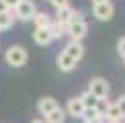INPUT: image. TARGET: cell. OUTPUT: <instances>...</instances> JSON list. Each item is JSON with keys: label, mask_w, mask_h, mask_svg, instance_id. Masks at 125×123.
<instances>
[{"label": "cell", "mask_w": 125, "mask_h": 123, "mask_svg": "<svg viewBox=\"0 0 125 123\" xmlns=\"http://www.w3.org/2000/svg\"><path fill=\"white\" fill-rule=\"evenodd\" d=\"M4 60H6L8 66H12V68H23L25 64H27L29 60V51L23 47V45H10L6 49V53H4Z\"/></svg>", "instance_id": "obj_1"}, {"label": "cell", "mask_w": 125, "mask_h": 123, "mask_svg": "<svg viewBox=\"0 0 125 123\" xmlns=\"http://www.w3.org/2000/svg\"><path fill=\"white\" fill-rule=\"evenodd\" d=\"M12 12H14V19L19 20H33V17L37 14V6H35L33 0H21Z\"/></svg>", "instance_id": "obj_2"}, {"label": "cell", "mask_w": 125, "mask_h": 123, "mask_svg": "<svg viewBox=\"0 0 125 123\" xmlns=\"http://www.w3.org/2000/svg\"><path fill=\"white\" fill-rule=\"evenodd\" d=\"M88 92H90L94 99H107L109 96V82L105 78H101V76H96V78H92L88 82Z\"/></svg>", "instance_id": "obj_3"}, {"label": "cell", "mask_w": 125, "mask_h": 123, "mask_svg": "<svg viewBox=\"0 0 125 123\" xmlns=\"http://www.w3.org/2000/svg\"><path fill=\"white\" fill-rule=\"evenodd\" d=\"M92 14L98 20H111L113 14H115V8H113L111 0L109 2H98V4H92Z\"/></svg>", "instance_id": "obj_4"}, {"label": "cell", "mask_w": 125, "mask_h": 123, "mask_svg": "<svg viewBox=\"0 0 125 123\" xmlns=\"http://www.w3.org/2000/svg\"><path fill=\"white\" fill-rule=\"evenodd\" d=\"M86 33H88L86 20H82V23H70V25H68V35H70V41L82 43V39L86 37Z\"/></svg>", "instance_id": "obj_5"}, {"label": "cell", "mask_w": 125, "mask_h": 123, "mask_svg": "<svg viewBox=\"0 0 125 123\" xmlns=\"http://www.w3.org/2000/svg\"><path fill=\"white\" fill-rule=\"evenodd\" d=\"M62 53H66L68 58H72V60L78 64V62L82 60V55H84V45H82V43H76V41H70V43L62 49Z\"/></svg>", "instance_id": "obj_6"}, {"label": "cell", "mask_w": 125, "mask_h": 123, "mask_svg": "<svg viewBox=\"0 0 125 123\" xmlns=\"http://www.w3.org/2000/svg\"><path fill=\"white\" fill-rule=\"evenodd\" d=\"M58 107H60V105H58V101H55L53 96H43V99H39V101H37V111H39L43 117H47L49 113H51V111H55Z\"/></svg>", "instance_id": "obj_7"}, {"label": "cell", "mask_w": 125, "mask_h": 123, "mask_svg": "<svg viewBox=\"0 0 125 123\" xmlns=\"http://www.w3.org/2000/svg\"><path fill=\"white\" fill-rule=\"evenodd\" d=\"M64 111H66V115H72V117H82V113H84V105H82L80 96H74V99H70Z\"/></svg>", "instance_id": "obj_8"}, {"label": "cell", "mask_w": 125, "mask_h": 123, "mask_svg": "<svg viewBox=\"0 0 125 123\" xmlns=\"http://www.w3.org/2000/svg\"><path fill=\"white\" fill-rule=\"evenodd\" d=\"M33 39H35V43L37 45H49L51 41H53V37H51V33H49V29H35V33H33Z\"/></svg>", "instance_id": "obj_9"}, {"label": "cell", "mask_w": 125, "mask_h": 123, "mask_svg": "<svg viewBox=\"0 0 125 123\" xmlns=\"http://www.w3.org/2000/svg\"><path fill=\"white\" fill-rule=\"evenodd\" d=\"M55 62H58V68H60L62 72H66V74H68V72H74V70H76V62L72 60V58H68L66 53H60Z\"/></svg>", "instance_id": "obj_10"}, {"label": "cell", "mask_w": 125, "mask_h": 123, "mask_svg": "<svg viewBox=\"0 0 125 123\" xmlns=\"http://www.w3.org/2000/svg\"><path fill=\"white\" fill-rule=\"evenodd\" d=\"M33 20H35V29H49L51 27V17L47 12H43V10H37V14L33 17Z\"/></svg>", "instance_id": "obj_11"}, {"label": "cell", "mask_w": 125, "mask_h": 123, "mask_svg": "<svg viewBox=\"0 0 125 123\" xmlns=\"http://www.w3.org/2000/svg\"><path fill=\"white\" fill-rule=\"evenodd\" d=\"M105 119H107L109 123H121L123 115H121V111H119V107L115 105V102H111V105H109V109H107V115H105Z\"/></svg>", "instance_id": "obj_12"}, {"label": "cell", "mask_w": 125, "mask_h": 123, "mask_svg": "<svg viewBox=\"0 0 125 123\" xmlns=\"http://www.w3.org/2000/svg\"><path fill=\"white\" fill-rule=\"evenodd\" d=\"M14 12L12 10H6V12H0V31H4V29H10L14 25Z\"/></svg>", "instance_id": "obj_13"}, {"label": "cell", "mask_w": 125, "mask_h": 123, "mask_svg": "<svg viewBox=\"0 0 125 123\" xmlns=\"http://www.w3.org/2000/svg\"><path fill=\"white\" fill-rule=\"evenodd\" d=\"M72 12H74V8H72V6H66V8H60V10H55V23L68 25V23H70V17H72Z\"/></svg>", "instance_id": "obj_14"}, {"label": "cell", "mask_w": 125, "mask_h": 123, "mask_svg": "<svg viewBox=\"0 0 125 123\" xmlns=\"http://www.w3.org/2000/svg\"><path fill=\"white\" fill-rule=\"evenodd\" d=\"M66 121V111L62 109V107H58L55 111H51L47 117H45V123H64Z\"/></svg>", "instance_id": "obj_15"}, {"label": "cell", "mask_w": 125, "mask_h": 123, "mask_svg": "<svg viewBox=\"0 0 125 123\" xmlns=\"http://www.w3.org/2000/svg\"><path fill=\"white\" fill-rule=\"evenodd\" d=\"M49 33H51V37L53 39H60V37H64V35H68V25H62V23H51V27H49Z\"/></svg>", "instance_id": "obj_16"}, {"label": "cell", "mask_w": 125, "mask_h": 123, "mask_svg": "<svg viewBox=\"0 0 125 123\" xmlns=\"http://www.w3.org/2000/svg\"><path fill=\"white\" fill-rule=\"evenodd\" d=\"M80 101H82V105H84V109H94L98 99H94V96H92L88 90H84V92L80 94Z\"/></svg>", "instance_id": "obj_17"}, {"label": "cell", "mask_w": 125, "mask_h": 123, "mask_svg": "<svg viewBox=\"0 0 125 123\" xmlns=\"http://www.w3.org/2000/svg\"><path fill=\"white\" fill-rule=\"evenodd\" d=\"M109 105H111V102H109V99H98V101H96V107H94V109L98 111V115H101L103 119H105V115H107Z\"/></svg>", "instance_id": "obj_18"}, {"label": "cell", "mask_w": 125, "mask_h": 123, "mask_svg": "<svg viewBox=\"0 0 125 123\" xmlns=\"http://www.w3.org/2000/svg\"><path fill=\"white\" fill-rule=\"evenodd\" d=\"M98 111L96 109H84V113H82V119L84 121H90V119H98Z\"/></svg>", "instance_id": "obj_19"}, {"label": "cell", "mask_w": 125, "mask_h": 123, "mask_svg": "<svg viewBox=\"0 0 125 123\" xmlns=\"http://www.w3.org/2000/svg\"><path fill=\"white\" fill-rule=\"evenodd\" d=\"M82 20H84V14H82L80 10H74L72 17H70V23H82ZM70 23H68V25H70Z\"/></svg>", "instance_id": "obj_20"}, {"label": "cell", "mask_w": 125, "mask_h": 123, "mask_svg": "<svg viewBox=\"0 0 125 123\" xmlns=\"http://www.w3.org/2000/svg\"><path fill=\"white\" fill-rule=\"evenodd\" d=\"M51 4L55 6V10H60V8H66V6H70V0H49Z\"/></svg>", "instance_id": "obj_21"}, {"label": "cell", "mask_w": 125, "mask_h": 123, "mask_svg": "<svg viewBox=\"0 0 125 123\" xmlns=\"http://www.w3.org/2000/svg\"><path fill=\"white\" fill-rule=\"evenodd\" d=\"M117 49H119V55L125 60V37L119 39V43H117Z\"/></svg>", "instance_id": "obj_22"}, {"label": "cell", "mask_w": 125, "mask_h": 123, "mask_svg": "<svg viewBox=\"0 0 125 123\" xmlns=\"http://www.w3.org/2000/svg\"><path fill=\"white\" fill-rule=\"evenodd\" d=\"M115 105L119 107V111H121V115L125 117V94H123V96H119V101L115 102Z\"/></svg>", "instance_id": "obj_23"}, {"label": "cell", "mask_w": 125, "mask_h": 123, "mask_svg": "<svg viewBox=\"0 0 125 123\" xmlns=\"http://www.w3.org/2000/svg\"><path fill=\"white\" fill-rule=\"evenodd\" d=\"M19 2H21V0H4V4H6L8 10H14V8L19 6Z\"/></svg>", "instance_id": "obj_24"}, {"label": "cell", "mask_w": 125, "mask_h": 123, "mask_svg": "<svg viewBox=\"0 0 125 123\" xmlns=\"http://www.w3.org/2000/svg\"><path fill=\"white\" fill-rule=\"evenodd\" d=\"M86 123H107V119H103V117H98V119H90V121H86Z\"/></svg>", "instance_id": "obj_25"}, {"label": "cell", "mask_w": 125, "mask_h": 123, "mask_svg": "<svg viewBox=\"0 0 125 123\" xmlns=\"http://www.w3.org/2000/svg\"><path fill=\"white\" fill-rule=\"evenodd\" d=\"M6 10L8 8H6V4H4V0H0V12H6Z\"/></svg>", "instance_id": "obj_26"}, {"label": "cell", "mask_w": 125, "mask_h": 123, "mask_svg": "<svg viewBox=\"0 0 125 123\" xmlns=\"http://www.w3.org/2000/svg\"><path fill=\"white\" fill-rule=\"evenodd\" d=\"M31 123H45V119H33Z\"/></svg>", "instance_id": "obj_27"}, {"label": "cell", "mask_w": 125, "mask_h": 123, "mask_svg": "<svg viewBox=\"0 0 125 123\" xmlns=\"http://www.w3.org/2000/svg\"><path fill=\"white\" fill-rule=\"evenodd\" d=\"M98 2H109V0H92V4H98Z\"/></svg>", "instance_id": "obj_28"}, {"label": "cell", "mask_w": 125, "mask_h": 123, "mask_svg": "<svg viewBox=\"0 0 125 123\" xmlns=\"http://www.w3.org/2000/svg\"><path fill=\"white\" fill-rule=\"evenodd\" d=\"M107 123H109V121H107Z\"/></svg>", "instance_id": "obj_29"}]
</instances>
